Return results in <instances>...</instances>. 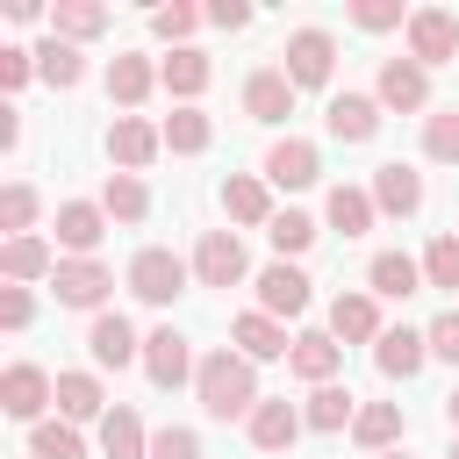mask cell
I'll return each instance as SVG.
<instances>
[{
	"label": "cell",
	"mask_w": 459,
	"mask_h": 459,
	"mask_svg": "<svg viewBox=\"0 0 459 459\" xmlns=\"http://www.w3.org/2000/svg\"><path fill=\"white\" fill-rule=\"evenodd\" d=\"M194 402H201L215 423H237V416H251V409L265 402V394H258V366H251L237 344H215V351H201Z\"/></svg>",
	"instance_id": "obj_1"
},
{
	"label": "cell",
	"mask_w": 459,
	"mask_h": 459,
	"mask_svg": "<svg viewBox=\"0 0 459 459\" xmlns=\"http://www.w3.org/2000/svg\"><path fill=\"white\" fill-rule=\"evenodd\" d=\"M129 294L143 301V308H172L179 294H186V280H194V265L179 258V251H165V244H143L136 258H129Z\"/></svg>",
	"instance_id": "obj_2"
},
{
	"label": "cell",
	"mask_w": 459,
	"mask_h": 459,
	"mask_svg": "<svg viewBox=\"0 0 459 459\" xmlns=\"http://www.w3.org/2000/svg\"><path fill=\"white\" fill-rule=\"evenodd\" d=\"M280 72L294 79V93H323L330 79H337V36L330 29H294L287 43H280Z\"/></svg>",
	"instance_id": "obj_3"
},
{
	"label": "cell",
	"mask_w": 459,
	"mask_h": 459,
	"mask_svg": "<svg viewBox=\"0 0 459 459\" xmlns=\"http://www.w3.org/2000/svg\"><path fill=\"white\" fill-rule=\"evenodd\" d=\"M186 265H194V280H201V287H244V280H251V251H244V237H237V230H201Z\"/></svg>",
	"instance_id": "obj_4"
},
{
	"label": "cell",
	"mask_w": 459,
	"mask_h": 459,
	"mask_svg": "<svg viewBox=\"0 0 459 459\" xmlns=\"http://www.w3.org/2000/svg\"><path fill=\"white\" fill-rule=\"evenodd\" d=\"M143 373H151V387H158V394L186 387V380L201 373V359H194V337H186V330H172V323L143 330Z\"/></svg>",
	"instance_id": "obj_5"
},
{
	"label": "cell",
	"mask_w": 459,
	"mask_h": 459,
	"mask_svg": "<svg viewBox=\"0 0 459 459\" xmlns=\"http://www.w3.org/2000/svg\"><path fill=\"white\" fill-rule=\"evenodd\" d=\"M57 402V373H43L36 359H14L7 373H0V416H14V423H43V409Z\"/></svg>",
	"instance_id": "obj_6"
},
{
	"label": "cell",
	"mask_w": 459,
	"mask_h": 459,
	"mask_svg": "<svg viewBox=\"0 0 459 459\" xmlns=\"http://www.w3.org/2000/svg\"><path fill=\"white\" fill-rule=\"evenodd\" d=\"M373 100L387 115H430V72L402 50V57H380V79H373Z\"/></svg>",
	"instance_id": "obj_7"
},
{
	"label": "cell",
	"mask_w": 459,
	"mask_h": 459,
	"mask_svg": "<svg viewBox=\"0 0 459 459\" xmlns=\"http://www.w3.org/2000/svg\"><path fill=\"white\" fill-rule=\"evenodd\" d=\"M50 294H57V308H86V316H100L108 294H115V273H108L100 258H57Z\"/></svg>",
	"instance_id": "obj_8"
},
{
	"label": "cell",
	"mask_w": 459,
	"mask_h": 459,
	"mask_svg": "<svg viewBox=\"0 0 459 459\" xmlns=\"http://www.w3.org/2000/svg\"><path fill=\"white\" fill-rule=\"evenodd\" d=\"M402 36H409V57H416L423 72H437V65L459 57V14H452V7H416Z\"/></svg>",
	"instance_id": "obj_9"
},
{
	"label": "cell",
	"mask_w": 459,
	"mask_h": 459,
	"mask_svg": "<svg viewBox=\"0 0 459 459\" xmlns=\"http://www.w3.org/2000/svg\"><path fill=\"white\" fill-rule=\"evenodd\" d=\"M158 151H165V129H158L151 115H115V122H108V165H115V172H136V179H143Z\"/></svg>",
	"instance_id": "obj_10"
},
{
	"label": "cell",
	"mask_w": 459,
	"mask_h": 459,
	"mask_svg": "<svg viewBox=\"0 0 459 459\" xmlns=\"http://www.w3.org/2000/svg\"><path fill=\"white\" fill-rule=\"evenodd\" d=\"M251 287H258V308L265 316H308V301H316V287H308V273L294 265V258H273V265H258L251 273Z\"/></svg>",
	"instance_id": "obj_11"
},
{
	"label": "cell",
	"mask_w": 459,
	"mask_h": 459,
	"mask_svg": "<svg viewBox=\"0 0 459 459\" xmlns=\"http://www.w3.org/2000/svg\"><path fill=\"white\" fill-rule=\"evenodd\" d=\"M337 344H380V294L373 287H337L330 294V323H323Z\"/></svg>",
	"instance_id": "obj_12"
},
{
	"label": "cell",
	"mask_w": 459,
	"mask_h": 459,
	"mask_svg": "<svg viewBox=\"0 0 459 459\" xmlns=\"http://www.w3.org/2000/svg\"><path fill=\"white\" fill-rule=\"evenodd\" d=\"M258 172H265V186H287V194H301V186H316V179H323V151H316L308 136H273Z\"/></svg>",
	"instance_id": "obj_13"
},
{
	"label": "cell",
	"mask_w": 459,
	"mask_h": 459,
	"mask_svg": "<svg viewBox=\"0 0 459 459\" xmlns=\"http://www.w3.org/2000/svg\"><path fill=\"white\" fill-rule=\"evenodd\" d=\"M57 258H93L108 237V208L100 201H57Z\"/></svg>",
	"instance_id": "obj_14"
},
{
	"label": "cell",
	"mask_w": 459,
	"mask_h": 459,
	"mask_svg": "<svg viewBox=\"0 0 459 459\" xmlns=\"http://www.w3.org/2000/svg\"><path fill=\"white\" fill-rule=\"evenodd\" d=\"M151 93H158V57H143V50H115V57H108V100H115L122 115H136Z\"/></svg>",
	"instance_id": "obj_15"
},
{
	"label": "cell",
	"mask_w": 459,
	"mask_h": 459,
	"mask_svg": "<svg viewBox=\"0 0 459 459\" xmlns=\"http://www.w3.org/2000/svg\"><path fill=\"white\" fill-rule=\"evenodd\" d=\"M380 115H387V108H380L373 93H351V86H344V93H330L323 129H330L337 143H373V136H380Z\"/></svg>",
	"instance_id": "obj_16"
},
{
	"label": "cell",
	"mask_w": 459,
	"mask_h": 459,
	"mask_svg": "<svg viewBox=\"0 0 459 459\" xmlns=\"http://www.w3.org/2000/svg\"><path fill=\"white\" fill-rule=\"evenodd\" d=\"M230 344H237L251 366H265V359H287V351H294L287 323H280V316H265V308H244V316H230Z\"/></svg>",
	"instance_id": "obj_17"
},
{
	"label": "cell",
	"mask_w": 459,
	"mask_h": 459,
	"mask_svg": "<svg viewBox=\"0 0 459 459\" xmlns=\"http://www.w3.org/2000/svg\"><path fill=\"white\" fill-rule=\"evenodd\" d=\"M86 351H93V366H129V359H143V337H136V323L122 316V308H100L93 323H86Z\"/></svg>",
	"instance_id": "obj_18"
},
{
	"label": "cell",
	"mask_w": 459,
	"mask_h": 459,
	"mask_svg": "<svg viewBox=\"0 0 459 459\" xmlns=\"http://www.w3.org/2000/svg\"><path fill=\"white\" fill-rule=\"evenodd\" d=\"M287 373L308 380V387H330L344 373V344L330 330H294V351H287Z\"/></svg>",
	"instance_id": "obj_19"
},
{
	"label": "cell",
	"mask_w": 459,
	"mask_h": 459,
	"mask_svg": "<svg viewBox=\"0 0 459 459\" xmlns=\"http://www.w3.org/2000/svg\"><path fill=\"white\" fill-rule=\"evenodd\" d=\"M208 79H215V57L208 50H172V57H158V86L179 100V108H201V93H208Z\"/></svg>",
	"instance_id": "obj_20"
},
{
	"label": "cell",
	"mask_w": 459,
	"mask_h": 459,
	"mask_svg": "<svg viewBox=\"0 0 459 459\" xmlns=\"http://www.w3.org/2000/svg\"><path fill=\"white\" fill-rule=\"evenodd\" d=\"M244 115L265 122V129H280V122L294 115V79H287L280 65H258V72L244 79Z\"/></svg>",
	"instance_id": "obj_21"
},
{
	"label": "cell",
	"mask_w": 459,
	"mask_h": 459,
	"mask_svg": "<svg viewBox=\"0 0 459 459\" xmlns=\"http://www.w3.org/2000/svg\"><path fill=\"white\" fill-rule=\"evenodd\" d=\"M301 430H308V423H301V409H294L287 394H265V402H258V409L244 416V437H251L258 452H287V445H294Z\"/></svg>",
	"instance_id": "obj_22"
},
{
	"label": "cell",
	"mask_w": 459,
	"mask_h": 459,
	"mask_svg": "<svg viewBox=\"0 0 459 459\" xmlns=\"http://www.w3.org/2000/svg\"><path fill=\"white\" fill-rule=\"evenodd\" d=\"M222 215L230 222H244V230H265L280 208H273V186H265V172H230L222 179Z\"/></svg>",
	"instance_id": "obj_23"
},
{
	"label": "cell",
	"mask_w": 459,
	"mask_h": 459,
	"mask_svg": "<svg viewBox=\"0 0 459 459\" xmlns=\"http://www.w3.org/2000/svg\"><path fill=\"white\" fill-rule=\"evenodd\" d=\"M373 366H380L387 380H416V373L430 366V337H423V330H409V323H394V330H380Z\"/></svg>",
	"instance_id": "obj_24"
},
{
	"label": "cell",
	"mask_w": 459,
	"mask_h": 459,
	"mask_svg": "<svg viewBox=\"0 0 459 459\" xmlns=\"http://www.w3.org/2000/svg\"><path fill=\"white\" fill-rule=\"evenodd\" d=\"M373 208L409 222V215L423 208V172H416V165H402V158H394V165H373Z\"/></svg>",
	"instance_id": "obj_25"
},
{
	"label": "cell",
	"mask_w": 459,
	"mask_h": 459,
	"mask_svg": "<svg viewBox=\"0 0 459 459\" xmlns=\"http://www.w3.org/2000/svg\"><path fill=\"white\" fill-rule=\"evenodd\" d=\"M115 402H108V387H100V373H86V366H72V373H57V416L65 423H100Z\"/></svg>",
	"instance_id": "obj_26"
},
{
	"label": "cell",
	"mask_w": 459,
	"mask_h": 459,
	"mask_svg": "<svg viewBox=\"0 0 459 459\" xmlns=\"http://www.w3.org/2000/svg\"><path fill=\"white\" fill-rule=\"evenodd\" d=\"M323 222H330L337 237H366V230L380 222V208H373V186H351V179H337V186H330V201H323Z\"/></svg>",
	"instance_id": "obj_27"
},
{
	"label": "cell",
	"mask_w": 459,
	"mask_h": 459,
	"mask_svg": "<svg viewBox=\"0 0 459 459\" xmlns=\"http://www.w3.org/2000/svg\"><path fill=\"white\" fill-rule=\"evenodd\" d=\"M366 287H373L380 301H409V294H423V258H409V251H373Z\"/></svg>",
	"instance_id": "obj_28"
},
{
	"label": "cell",
	"mask_w": 459,
	"mask_h": 459,
	"mask_svg": "<svg viewBox=\"0 0 459 459\" xmlns=\"http://www.w3.org/2000/svg\"><path fill=\"white\" fill-rule=\"evenodd\" d=\"M29 50H36V79H43L50 93H72V86L86 79V50H79V43L43 36V43H29Z\"/></svg>",
	"instance_id": "obj_29"
},
{
	"label": "cell",
	"mask_w": 459,
	"mask_h": 459,
	"mask_svg": "<svg viewBox=\"0 0 459 459\" xmlns=\"http://www.w3.org/2000/svg\"><path fill=\"white\" fill-rule=\"evenodd\" d=\"M0 273H7V287H36V280L57 273V251L43 237H7L0 244Z\"/></svg>",
	"instance_id": "obj_30"
},
{
	"label": "cell",
	"mask_w": 459,
	"mask_h": 459,
	"mask_svg": "<svg viewBox=\"0 0 459 459\" xmlns=\"http://www.w3.org/2000/svg\"><path fill=\"white\" fill-rule=\"evenodd\" d=\"M351 445L359 452H402V402H359V423H351Z\"/></svg>",
	"instance_id": "obj_31"
},
{
	"label": "cell",
	"mask_w": 459,
	"mask_h": 459,
	"mask_svg": "<svg viewBox=\"0 0 459 459\" xmlns=\"http://www.w3.org/2000/svg\"><path fill=\"white\" fill-rule=\"evenodd\" d=\"M100 459H151V430H143V416L129 402H115L100 416Z\"/></svg>",
	"instance_id": "obj_32"
},
{
	"label": "cell",
	"mask_w": 459,
	"mask_h": 459,
	"mask_svg": "<svg viewBox=\"0 0 459 459\" xmlns=\"http://www.w3.org/2000/svg\"><path fill=\"white\" fill-rule=\"evenodd\" d=\"M301 423H308V430H351V423H359V394H351L344 380H330V387H308V402H301Z\"/></svg>",
	"instance_id": "obj_33"
},
{
	"label": "cell",
	"mask_w": 459,
	"mask_h": 459,
	"mask_svg": "<svg viewBox=\"0 0 459 459\" xmlns=\"http://www.w3.org/2000/svg\"><path fill=\"white\" fill-rule=\"evenodd\" d=\"M108 7L100 0H57L50 7V36H65V43H93V36H108Z\"/></svg>",
	"instance_id": "obj_34"
},
{
	"label": "cell",
	"mask_w": 459,
	"mask_h": 459,
	"mask_svg": "<svg viewBox=\"0 0 459 459\" xmlns=\"http://www.w3.org/2000/svg\"><path fill=\"white\" fill-rule=\"evenodd\" d=\"M100 208H108V222H151V186L136 179V172H108V186H100Z\"/></svg>",
	"instance_id": "obj_35"
},
{
	"label": "cell",
	"mask_w": 459,
	"mask_h": 459,
	"mask_svg": "<svg viewBox=\"0 0 459 459\" xmlns=\"http://www.w3.org/2000/svg\"><path fill=\"white\" fill-rule=\"evenodd\" d=\"M158 129H165V151H172V158H201V151L215 143V122H208L201 108H172Z\"/></svg>",
	"instance_id": "obj_36"
},
{
	"label": "cell",
	"mask_w": 459,
	"mask_h": 459,
	"mask_svg": "<svg viewBox=\"0 0 459 459\" xmlns=\"http://www.w3.org/2000/svg\"><path fill=\"white\" fill-rule=\"evenodd\" d=\"M36 215H43V194L29 179H7L0 186V230L7 237H36Z\"/></svg>",
	"instance_id": "obj_37"
},
{
	"label": "cell",
	"mask_w": 459,
	"mask_h": 459,
	"mask_svg": "<svg viewBox=\"0 0 459 459\" xmlns=\"http://www.w3.org/2000/svg\"><path fill=\"white\" fill-rule=\"evenodd\" d=\"M29 459H86V437H79V423H65V416H43V423L29 430Z\"/></svg>",
	"instance_id": "obj_38"
},
{
	"label": "cell",
	"mask_w": 459,
	"mask_h": 459,
	"mask_svg": "<svg viewBox=\"0 0 459 459\" xmlns=\"http://www.w3.org/2000/svg\"><path fill=\"white\" fill-rule=\"evenodd\" d=\"M423 287L459 294V230H437V237L423 244Z\"/></svg>",
	"instance_id": "obj_39"
},
{
	"label": "cell",
	"mask_w": 459,
	"mask_h": 459,
	"mask_svg": "<svg viewBox=\"0 0 459 459\" xmlns=\"http://www.w3.org/2000/svg\"><path fill=\"white\" fill-rule=\"evenodd\" d=\"M265 237H273V251H280V258H301V251H308L323 230H316V215H301V208H280V215L265 222Z\"/></svg>",
	"instance_id": "obj_40"
},
{
	"label": "cell",
	"mask_w": 459,
	"mask_h": 459,
	"mask_svg": "<svg viewBox=\"0 0 459 459\" xmlns=\"http://www.w3.org/2000/svg\"><path fill=\"white\" fill-rule=\"evenodd\" d=\"M423 158L430 165H459V108H430L423 115Z\"/></svg>",
	"instance_id": "obj_41"
},
{
	"label": "cell",
	"mask_w": 459,
	"mask_h": 459,
	"mask_svg": "<svg viewBox=\"0 0 459 459\" xmlns=\"http://www.w3.org/2000/svg\"><path fill=\"white\" fill-rule=\"evenodd\" d=\"M201 22H208V14H201V7H186V0H172V7H151V36H158V43H172V50H186Z\"/></svg>",
	"instance_id": "obj_42"
},
{
	"label": "cell",
	"mask_w": 459,
	"mask_h": 459,
	"mask_svg": "<svg viewBox=\"0 0 459 459\" xmlns=\"http://www.w3.org/2000/svg\"><path fill=\"white\" fill-rule=\"evenodd\" d=\"M409 14H416V7H402V0H351V29H366V36L409 29Z\"/></svg>",
	"instance_id": "obj_43"
},
{
	"label": "cell",
	"mask_w": 459,
	"mask_h": 459,
	"mask_svg": "<svg viewBox=\"0 0 459 459\" xmlns=\"http://www.w3.org/2000/svg\"><path fill=\"white\" fill-rule=\"evenodd\" d=\"M36 79V50L29 43H0V93H22Z\"/></svg>",
	"instance_id": "obj_44"
},
{
	"label": "cell",
	"mask_w": 459,
	"mask_h": 459,
	"mask_svg": "<svg viewBox=\"0 0 459 459\" xmlns=\"http://www.w3.org/2000/svg\"><path fill=\"white\" fill-rule=\"evenodd\" d=\"M151 459H201V430H186V423L151 430Z\"/></svg>",
	"instance_id": "obj_45"
},
{
	"label": "cell",
	"mask_w": 459,
	"mask_h": 459,
	"mask_svg": "<svg viewBox=\"0 0 459 459\" xmlns=\"http://www.w3.org/2000/svg\"><path fill=\"white\" fill-rule=\"evenodd\" d=\"M423 337H430V359H452V366H459V308L430 316V323H423Z\"/></svg>",
	"instance_id": "obj_46"
},
{
	"label": "cell",
	"mask_w": 459,
	"mask_h": 459,
	"mask_svg": "<svg viewBox=\"0 0 459 459\" xmlns=\"http://www.w3.org/2000/svg\"><path fill=\"white\" fill-rule=\"evenodd\" d=\"M36 323V294L29 287H0V330H29Z\"/></svg>",
	"instance_id": "obj_47"
},
{
	"label": "cell",
	"mask_w": 459,
	"mask_h": 459,
	"mask_svg": "<svg viewBox=\"0 0 459 459\" xmlns=\"http://www.w3.org/2000/svg\"><path fill=\"white\" fill-rule=\"evenodd\" d=\"M201 14H208L215 29H230V36H237V29H251V7H244V0H208Z\"/></svg>",
	"instance_id": "obj_48"
},
{
	"label": "cell",
	"mask_w": 459,
	"mask_h": 459,
	"mask_svg": "<svg viewBox=\"0 0 459 459\" xmlns=\"http://www.w3.org/2000/svg\"><path fill=\"white\" fill-rule=\"evenodd\" d=\"M14 143H22V108L0 100V151H14Z\"/></svg>",
	"instance_id": "obj_49"
},
{
	"label": "cell",
	"mask_w": 459,
	"mask_h": 459,
	"mask_svg": "<svg viewBox=\"0 0 459 459\" xmlns=\"http://www.w3.org/2000/svg\"><path fill=\"white\" fill-rule=\"evenodd\" d=\"M445 423H452V430H459V387H452V394H445Z\"/></svg>",
	"instance_id": "obj_50"
},
{
	"label": "cell",
	"mask_w": 459,
	"mask_h": 459,
	"mask_svg": "<svg viewBox=\"0 0 459 459\" xmlns=\"http://www.w3.org/2000/svg\"><path fill=\"white\" fill-rule=\"evenodd\" d=\"M380 459H409V452H380Z\"/></svg>",
	"instance_id": "obj_51"
},
{
	"label": "cell",
	"mask_w": 459,
	"mask_h": 459,
	"mask_svg": "<svg viewBox=\"0 0 459 459\" xmlns=\"http://www.w3.org/2000/svg\"><path fill=\"white\" fill-rule=\"evenodd\" d=\"M452 459H459V445H452Z\"/></svg>",
	"instance_id": "obj_52"
}]
</instances>
